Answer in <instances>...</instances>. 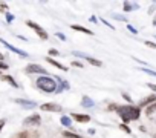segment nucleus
Listing matches in <instances>:
<instances>
[{"label":"nucleus","mask_w":156,"mask_h":138,"mask_svg":"<svg viewBox=\"0 0 156 138\" xmlns=\"http://www.w3.org/2000/svg\"><path fill=\"white\" fill-rule=\"evenodd\" d=\"M116 112L121 117V120L124 121V124L130 123L132 120H138L141 115V109L136 106H118Z\"/></svg>","instance_id":"f257e3e1"},{"label":"nucleus","mask_w":156,"mask_h":138,"mask_svg":"<svg viewBox=\"0 0 156 138\" xmlns=\"http://www.w3.org/2000/svg\"><path fill=\"white\" fill-rule=\"evenodd\" d=\"M35 86L40 89V91H43V92L51 94V92H55V89H57V81L52 78V77H49V75H45V77H38L35 80Z\"/></svg>","instance_id":"f03ea898"},{"label":"nucleus","mask_w":156,"mask_h":138,"mask_svg":"<svg viewBox=\"0 0 156 138\" xmlns=\"http://www.w3.org/2000/svg\"><path fill=\"white\" fill-rule=\"evenodd\" d=\"M25 72L26 74H40L42 77H45V75H48V71L43 68V66H40V64H35V63H31V64H28L25 68Z\"/></svg>","instance_id":"7ed1b4c3"},{"label":"nucleus","mask_w":156,"mask_h":138,"mask_svg":"<svg viewBox=\"0 0 156 138\" xmlns=\"http://www.w3.org/2000/svg\"><path fill=\"white\" fill-rule=\"evenodd\" d=\"M72 55H74V57H78V58H83V60L89 62L92 66H97V68H101V66H103V63H101L100 60H97V58H94V57H90V55H87V54H83V52L74 51V52H72Z\"/></svg>","instance_id":"20e7f679"},{"label":"nucleus","mask_w":156,"mask_h":138,"mask_svg":"<svg viewBox=\"0 0 156 138\" xmlns=\"http://www.w3.org/2000/svg\"><path fill=\"white\" fill-rule=\"evenodd\" d=\"M26 25H28V26L31 28V29H34V31L37 32V35L40 37L42 40H48V37H49V35H48V32L43 29V28H42L40 25H37V23H35V22H32V20H26Z\"/></svg>","instance_id":"39448f33"},{"label":"nucleus","mask_w":156,"mask_h":138,"mask_svg":"<svg viewBox=\"0 0 156 138\" xmlns=\"http://www.w3.org/2000/svg\"><path fill=\"white\" fill-rule=\"evenodd\" d=\"M40 123H42V117L38 115V114H32V115L26 117L23 120V126L25 128H28V126H38Z\"/></svg>","instance_id":"423d86ee"},{"label":"nucleus","mask_w":156,"mask_h":138,"mask_svg":"<svg viewBox=\"0 0 156 138\" xmlns=\"http://www.w3.org/2000/svg\"><path fill=\"white\" fill-rule=\"evenodd\" d=\"M54 80L57 81V89H55V92H57V94H61L63 91H68V89H71L69 81L63 80V78H60V77H54Z\"/></svg>","instance_id":"0eeeda50"},{"label":"nucleus","mask_w":156,"mask_h":138,"mask_svg":"<svg viewBox=\"0 0 156 138\" xmlns=\"http://www.w3.org/2000/svg\"><path fill=\"white\" fill-rule=\"evenodd\" d=\"M40 109L45 110V112H61L63 110V107L57 103H45L40 106Z\"/></svg>","instance_id":"6e6552de"},{"label":"nucleus","mask_w":156,"mask_h":138,"mask_svg":"<svg viewBox=\"0 0 156 138\" xmlns=\"http://www.w3.org/2000/svg\"><path fill=\"white\" fill-rule=\"evenodd\" d=\"M0 43H2V45H5L9 51H12V52H16L17 55H20V57H28V52H25V51H22V49H19V48H16V46H12L11 43H8V41H5L3 38H0Z\"/></svg>","instance_id":"1a4fd4ad"},{"label":"nucleus","mask_w":156,"mask_h":138,"mask_svg":"<svg viewBox=\"0 0 156 138\" xmlns=\"http://www.w3.org/2000/svg\"><path fill=\"white\" fill-rule=\"evenodd\" d=\"M17 104L23 106L25 109H34L35 107V101H31V100H25V98H16L14 100Z\"/></svg>","instance_id":"9d476101"},{"label":"nucleus","mask_w":156,"mask_h":138,"mask_svg":"<svg viewBox=\"0 0 156 138\" xmlns=\"http://www.w3.org/2000/svg\"><path fill=\"white\" fill-rule=\"evenodd\" d=\"M71 120L78 121V123H87V121H90V117L86 115V114H72L71 115Z\"/></svg>","instance_id":"9b49d317"},{"label":"nucleus","mask_w":156,"mask_h":138,"mask_svg":"<svg viewBox=\"0 0 156 138\" xmlns=\"http://www.w3.org/2000/svg\"><path fill=\"white\" fill-rule=\"evenodd\" d=\"M0 80L2 81H5V83H9V85L12 86V88H16V89H19L20 88V85H17V81L12 78L11 75H0Z\"/></svg>","instance_id":"f8f14e48"},{"label":"nucleus","mask_w":156,"mask_h":138,"mask_svg":"<svg viewBox=\"0 0 156 138\" xmlns=\"http://www.w3.org/2000/svg\"><path fill=\"white\" fill-rule=\"evenodd\" d=\"M46 62L48 63H51L52 66H55V68H58V69H61L63 72H66L68 71V66H64V64H61L60 62H57V60H54L52 57H46Z\"/></svg>","instance_id":"ddd939ff"},{"label":"nucleus","mask_w":156,"mask_h":138,"mask_svg":"<svg viewBox=\"0 0 156 138\" xmlns=\"http://www.w3.org/2000/svg\"><path fill=\"white\" fill-rule=\"evenodd\" d=\"M74 31H78V32H83V34H87V35H94V32L90 31V29H87V28H84V26H80V25H72L71 26Z\"/></svg>","instance_id":"4468645a"},{"label":"nucleus","mask_w":156,"mask_h":138,"mask_svg":"<svg viewBox=\"0 0 156 138\" xmlns=\"http://www.w3.org/2000/svg\"><path fill=\"white\" fill-rule=\"evenodd\" d=\"M81 104H83V107H92L95 103H94V100L90 98V97H83V100H81Z\"/></svg>","instance_id":"2eb2a0df"},{"label":"nucleus","mask_w":156,"mask_h":138,"mask_svg":"<svg viewBox=\"0 0 156 138\" xmlns=\"http://www.w3.org/2000/svg\"><path fill=\"white\" fill-rule=\"evenodd\" d=\"M156 101V95H150V97H147L146 100H142L141 103H139V106H150L152 103H155Z\"/></svg>","instance_id":"dca6fc26"},{"label":"nucleus","mask_w":156,"mask_h":138,"mask_svg":"<svg viewBox=\"0 0 156 138\" xmlns=\"http://www.w3.org/2000/svg\"><path fill=\"white\" fill-rule=\"evenodd\" d=\"M60 123L63 124V126H66V128H72V120H71V117L63 115V117H61V120H60Z\"/></svg>","instance_id":"f3484780"},{"label":"nucleus","mask_w":156,"mask_h":138,"mask_svg":"<svg viewBox=\"0 0 156 138\" xmlns=\"http://www.w3.org/2000/svg\"><path fill=\"white\" fill-rule=\"evenodd\" d=\"M133 8H138V3H130V2H124V11L130 12Z\"/></svg>","instance_id":"a211bd4d"},{"label":"nucleus","mask_w":156,"mask_h":138,"mask_svg":"<svg viewBox=\"0 0 156 138\" xmlns=\"http://www.w3.org/2000/svg\"><path fill=\"white\" fill-rule=\"evenodd\" d=\"M61 134H63V136H64V138H83L81 135H78V134H72V132H68V130H66V132H61Z\"/></svg>","instance_id":"6ab92c4d"},{"label":"nucleus","mask_w":156,"mask_h":138,"mask_svg":"<svg viewBox=\"0 0 156 138\" xmlns=\"http://www.w3.org/2000/svg\"><path fill=\"white\" fill-rule=\"evenodd\" d=\"M153 112H156V101L152 103L150 106H147V110H146V114H147V115H152Z\"/></svg>","instance_id":"aec40b11"},{"label":"nucleus","mask_w":156,"mask_h":138,"mask_svg":"<svg viewBox=\"0 0 156 138\" xmlns=\"http://www.w3.org/2000/svg\"><path fill=\"white\" fill-rule=\"evenodd\" d=\"M112 17H113L115 20H121V22H127V17H124V16H121V14H112Z\"/></svg>","instance_id":"412c9836"},{"label":"nucleus","mask_w":156,"mask_h":138,"mask_svg":"<svg viewBox=\"0 0 156 138\" xmlns=\"http://www.w3.org/2000/svg\"><path fill=\"white\" fill-rule=\"evenodd\" d=\"M0 12H3V14H6V12H8V3L0 2Z\"/></svg>","instance_id":"4be33fe9"},{"label":"nucleus","mask_w":156,"mask_h":138,"mask_svg":"<svg viewBox=\"0 0 156 138\" xmlns=\"http://www.w3.org/2000/svg\"><path fill=\"white\" fill-rule=\"evenodd\" d=\"M120 129H121V130H124L126 134H132V130H130V128L127 126V124H120Z\"/></svg>","instance_id":"5701e85b"},{"label":"nucleus","mask_w":156,"mask_h":138,"mask_svg":"<svg viewBox=\"0 0 156 138\" xmlns=\"http://www.w3.org/2000/svg\"><path fill=\"white\" fill-rule=\"evenodd\" d=\"M142 72H146V74H149V75H153V77H156V72L155 71H152V69H147V68H142L141 69Z\"/></svg>","instance_id":"b1692460"},{"label":"nucleus","mask_w":156,"mask_h":138,"mask_svg":"<svg viewBox=\"0 0 156 138\" xmlns=\"http://www.w3.org/2000/svg\"><path fill=\"white\" fill-rule=\"evenodd\" d=\"M5 16H6V22H8V23H11V22H14V19H16V17H14V16H12V14H9V12H6V14H5Z\"/></svg>","instance_id":"393cba45"},{"label":"nucleus","mask_w":156,"mask_h":138,"mask_svg":"<svg viewBox=\"0 0 156 138\" xmlns=\"http://www.w3.org/2000/svg\"><path fill=\"white\" fill-rule=\"evenodd\" d=\"M8 68H9V66H8L5 62H0V71H6Z\"/></svg>","instance_id":"a878e982"},{"label":"nucleus","mask_w":156,"mask_h":138,"mask_svg":"<svg viewBox=\"0 0 156 138\" xmlns=\"http://www.w3.org/2000/svg\"><path fill=\"white\" fill-rule=\"evenodd\" d=\"M101 22H103L104 25H106V26H109V28H110V29H115V26H113L112 23H109L107 20H104V19H101Z\"/></svg>","instance_id":"bb28decb"},{"label":"nucleus","mask_w":156,"mask_h":138,"mask_svg":"<svg viewBox=\"0 0 156 138\" xmlns=\"http://www.w3.org/2000/svg\"><path fill=\"white\" fill-rule=\"evenodd\" d=\"M55 35H57V37H58V38H60V40H63V41H66V35H64V34H63V32H57V34H55Z\"/></svg>","instance_id":"cd10ccee"},{"label":"nucleus","mask_w":156,"mask_h":138,"mask_svg":"<svg viewBox=\"0 0 156 138\" xmlns=\"http://www.w3.org/2000/svg\"><path fill=\"white\" fill-rule=\"evenodd\" d=\"M127 29H129V31H130V32H133V34H138V31H136V29H135V28H133V26H132V25H127Z\"/></svg>","instance_id":"c85d7f7f"},{"label":"nucleus","mask_w":156,"mask_h":138,"mask_svg":"<svg viewBox=\"0 0 156 138\" xmlns=\"http://www.w3.org/2000/svg\"><path fill=\"white\" fill-rule=\"evenodd\" d=\"M72 66H77V68H84V64H83V63L77 62V60H75V62H72Z\"/></svg>","instance_id":"c756f323"},{"label":"nucleus","mask_w":156,"mask_h":138,"mask_svg":"<svg viewBox=\"0 0 156 138\" xmlns=\"http://www.w3.org/2000/svg\"><path fill=\"white\" fill-rule=\"evenodd\" d=\"M146 46H149V48H153V49H156V43H152V41H146Z\"/></svg>","instance_id":"7c9ffc66"},{"label":"nucleus","mask_w":156,"mask_h":138,"mask_svg":"<svg viewBox=\"0 0 156 138\" xmlns=\"http://www.w3.org/2000/svg\"><path fill=\"white\" fill-rule=\"evenodd\" d=\"M58 54H60V52H58L57 49H51V51H49V55H51V57H54V55H58Z\"/></svg>","instance_id":"2f4dec72"},{"label":"nucleus","mask_w":156,"mask_h":138,"mask_svg":"<svg viewBox=\"0 0 156 138\" xmlns=\"http://www.w3.org/2000/svg\"><path fill=\"white\" fill-rule=\"evenodd\" d=\"M5 124H6V120H3V118H2V120H0V132H2V130H3V128H5Z\"/></svg>","instance_id":"473e14b6"},{"label":"nucleus","mask_w":156,"mask_h":138,"mask_svg":"<svg viewBox=\"0 0 156 138\" xmlns=\"http://www.w3.org/2000/svg\"><path fill=\"white\" fill-rule=\"evenodd\" d=\"M123 98H124V100H127L129 103H130V101H132V98H130V95H129V94H126V92L123 94Z\"/></svg>","instance_id":"72a5a7b5"},{"label":"nucleus","mask_w":156,"mask_h":138,"mask_svg":"<svg viewBox=\"0 0 156 138\" xmlns=\"http://www.w3.org/2000/svg\"><path fill=\"white\" fill-rule=\"evenodd\" d=\"M16 138H28V134H26V132H22V134H19Z\"/></svg>","instance_id":"f704fd0d"},{"label":"nucleus","mask_w":156,"mask_h":138,"mask_svg":"<svg viewBox=\"0 0 156 138\" xmlns=\"http://www.w3.org/2000/svg\"><path fill=\"white\" fill-rule=\"evenodd\" d=\"M147 86H149L152 91H155V92H156V85H153V83H147Z\"/></svg>","instance_id":"c9c22d12"},{"label":"nucleus","mask_w":156,"mask_h":138,"mask_svg":"<svg viewBox=\"0 0 156 138\" xmlns=\"http://www.w3.org/2000/svg\"><path fill=\"white\" fill-rule=\"evenodd\" d=\"M116 107H118L116 104H110V106H109V110H116Z\"/></svg>","instance_id":"e433bc0d"},{"label":"nucleus","mask_w":156,"mask_h":138,"mask_svg":"<svg viewBox=\"0 0 156 138\" xmlns=\"http://www.w3.org/2000/svg\"><path fill=\"white\" fill-rule=\"evenodd\" d=\"M3 60H5V55H3L2 52H0V62H3Z\"/></svg>","instance_id":"4c0bfd02"},{"label":"nucleus","mask_w":156,"mask_h":138,"mask_svg":"<svg viewBox=\"0 0 156 138\" xmlns=\"http://www.w3.org/2000/svg\"><path fill=\"white\" fill-rule=\"evenodd\" d=\"M90 20H92V22H98V19H97L95 16H92V17H90Z\"/></svg>","instance_id":"58836bf2"},{"label":"nucleus","mask_w":156,"mask_h":138,"mask_svg":"<svg viewBox=\"0 0 156 138\" xmlns=\"http://www.w3.org/2000/svg\"><path fill=\"white\" fill-rule=\"evenodd\" d=\"M155 26H156V22H155Z\"/></svg>","instance_id":"ea45409f"},{"label":"nucleus","mask_w":156,"mask_h":138,"mask_svg":"<svg viewBox=\"0 0 156 138\" xmlns=\"http://www.w3.org/2000/svg\"><path fill=\"white\" fill-rule=\"evenodd\" d=\"M155 138H156V135H155Z\"/></svg>","instance_id":"a19ab883"},{"label":"nucleus","mask_w":156,"mask_h":138,"mask_svg":"<svg viewBox=\"0 0 156 138\" xmlns=\"http://www.w3.org/2000/svg\"><path fill=\"white\" fill-rule=\"evenodd\" d=\"M0 75H2V74H0Z\"/></svg>","instance_id":"79ce46f5"}]
</instances>
